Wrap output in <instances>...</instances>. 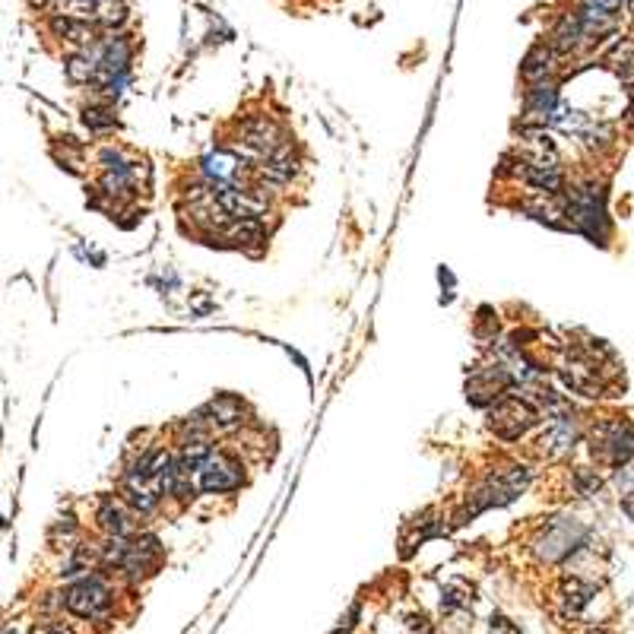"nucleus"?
I'll use <instances>...</instances> for the list:
<instances>
[{
    "instance_id": "obj_17",
    "label": "nucleus",
    "mask_w": 634,
    "mask_h": 634,
    "mask_svg": "<svg viewBox=\"0 0 634 634\" xmlns=\"http://www.w3.org/2000/svg\"><path fill=\"white\" fill-rule=\"evenodd\" d=\"M558 111V86L555 83H539V86H527L524 92V118L530 124H546L555 118Z\"/></svg>"
},
{
    "instance_id": "obj_14",
    "label": "nucleus",
    "mask_w": 634,
    "mask_h": 634,
    "mask_svg": "<svg viewBox=\"0 0 634 634\" xmlns=\"http://www.w3.org/2000/svg\"><path fill=\"white\" fill-rule=\"evenodd\" d=\"M92 524H96L99 536H121L134 539L143 533V520L130 511L118 495H99L92 505Z\"/></svg>"
},
{
    "instance_id": "obj_13",
    "label": "nucleus",
    "mask_w": 634,
    "mask_h": 634,
    "mask_svg": "<svg viewBox=\"0 0 634 634\" xmlns=\"http://www.w3.org/2000/svg\"><path fill=\"white\" fill-rule=\"evenodd\" d=\"M511 390H514V378L498 359L489 362V365H476L470 371V378H466V400L479 409H489L495 400L511 394Z\"/></svg>"
},
{
    "instance_id": "obj_26",
    "label": "nucleus",
    "mask_w": 634,
    "mask_h": 634,
    "mask_svg": "<svg viewBox=\"0 0 634 634\" xmlns=\"http://www.w3.org/2000/svg\"><path fill=\"white\" fill-rule=\"evenodd\" d=\"M622 508H625V514H628V517H634V498H625V501H622Z\"/></svg>"
},
{
    "instance_id": "obj_22",
    "label": "nucleus",
    "mask_w": 634,
    "mask_h": 634,
    "mask_svg": "<svg viewBox=\"0 0 634 634\" xmlns=\"http://www.w3.org/2000/svg\"><path fill=\"white\" fill-rule=\"evenodd\" d=\"M83 539H86V536H83V524H80V520L73 517L70 511L51 520V527H48V546H51V549L70 552L73 546H80Z\"/></svg>"
},
{
    "instance_id": "obj_12",
    "label": "nucleus",
    "mask_w": 634,
    "mask_h": 634,
    "mask_svg": "<svg viewBox=\"0 0 634 634\" xmlns=\"http://www.w3.org/2000/svg\"><path fill=\"white\" fill-rule=\"evenodd\" d=\"M584 438L581 425H577V419L571 413H558L552 416V422L533 438V454L539 460H565L574 454L577 441Z\"/></svg>"
},
{
    "instance_id": "obj_20",
    "label": "nucleus",
    "mask_w": 634,
    "mask_h": 634,
    "mask_svg": "<svg viewBox=\"0 0 634 634\" xmlns=\"http://www.w3.org/2000/svg\"><path fill=\"white\" fill-rule=\"evenodd\" d=\"M80 124L89 130L92 137H111L118 130V115H115V102H105L92 96L89 105L80 108Z\"/></svg>"
},
{
    "instance_id": "obj_8",
    "label": "nucleus",
    "mask_w": 634,
    "mask_h": 634,
    "mask_svg": "<svg viewBox=\"0 0 634 634\" xmlns=\"http://www.w3.org/2000/svg\"><path fill=\"white\" fill-rule=\"evenodd\" d=\"M305 172V156H302V146L292 140V134L279 143L267 159H260L254 165V181L264 184L270 194H283L289 191L292 184L298 181V175Z\"/></svg>"
},
{
    "instance_id": "obj_1",
    "label": "nucleus",
    "mask_w": 634,
    "mask_h": 634,
    "mask_svg": "<svg viewBox=\"0 0 634 634\" xmlns=\"http://www.w3.org/2000/svg\"><path fill=\"white\" fill-rule=\"evenodd\" d=\"M530 466L524 463H498L492 470L482 473V479L476 486L466 492V505L457 514V524H466V520H473L476 514L489 511V508H505L517 495H524L530 486Z\"/></svg>"
},
{
    "instance_id": "obj_16",
    "label": "nucleus",
    "mask_w": 634,
    "mask_h": 634,
    "mask_svg": "<svg viewBox=\"0 0 634 634\" xmlns=\"http://www.w3.org/2000/svg\"><path fill=\"white\" fill-rule=\"evenodd\" d=\"M45 26H48L51 39L64 42L67 51H89L105 35L102 29H96L92 23L77 20V16H48Z\"/></svg>"
},
{
    "instance_id": "obj_21",
    "label": "nucleus",
    "mask_w": 634,
    "mask_h": 634,
    "mask_svg": "<svg viewBox=\"0 0 634 634\" xmlns=\"http://www.w3.org/2000/svg\"><path fill=\"white\" fill-rule=\"evenodd\" d=\"M596 596V587L590 584V581H584L581 574H571V577H565L562 581V587H558V600H562V612L565 615H581L587 606H590V600Z\"/></svg>"
},
{
    "instance_id": "obj_2",
    "label": "nucleus",
    "mask_w": 634,
    "mask_h": 634,
    "mask_svg": "<svg viewBox=\"0 0 634 634\" xmlns=\"http://www.w3.org/2000/svg\"><path fill=\"white\" fill-rule=\"evenodd\" d=\"M61 612L73 615L83 622H108L111 609H115V587H111V574L92 571L86 577H77L58 590Z\"/></svg>"
},
{
    "instance_id": "obj_10",
    "label": "nucleus",
    "mask_w": 634,
    "mask_h": 634,
    "mask_svg": "<svg viewBox=\"0 0 634 634\" xmlns=\"http://www.w3.org/2000/svg\"><path fill=\"white\" fill-rule=\"evenodd\" d=\"M197 413L203 416V422L210 425V432L219 438H232V435H245L248 428L254 425L251 416V406L241 400L238 394H229V390H222L213 400L203 403Z\"/></svg>"
},
{
    "instance_id": "obj_9",
    "label": "nucleus",
    "mask_w": 634,
    "mask_h": 634,
    "mask_svg": "<svg viewBox=\"0 0 634 634\" xmlns=\"http://www.w3.org/2000/svg\"><path fill=\"white\" fill-rule=\"evenodd\" d=\"M555 371L571 394H581V397H590V400L606 394V368L596 365L593 359H587L577 346L562 349V356L555 359Z\"/></svg>"
},
{
    "instance_id": "obj_27",
    "label": "nucleus",
    "mask_w": 634,
    "mask_h": 634,
    "mask_svg": "<svg viewBox=\"0 0 634 634\" xmlns=\"http://www.w3.org/2000/svg\"><path fill=\"white\" fill-rule=\"evenodd\" d=\"M628 10H631V16H634V0H628Z\"/></svg>"
},
{
    "instance_id": "obj_15",
    "label": "nucleus",
    "mask_w": 634,
    "mask_h": 634,
    "mask_svg": "<svg viewBox=\"0 0 634 634\" xmlns=\"http://www.w3.org/2000/svg\"><path fill=\"white\" fill-rule=\"evenodd\" d=\"M213 245H226L235 251H245L251 257H260L270 245V232L264 222H257V219H238V222H229L226 232H222Z\"/></svg>"
},
{
    "instance_id": "obj_7",
    "label": "nucleus",
    "mask_w": 634,
    "mask_h": 634,
    "mask_svg": "<svg viewBox=\"0 0 634 634\" xmlns=\"http://www.w3.org/2000/svg\"><path fill=\"white\" fill-rule=\"evenodd\" d=\"M587 444L596 463L606 466V470H619L634 454V428L622 416L596 419L587 432Z\"/></svg>"
},
{
    "instance_id": "obj_6",
    "label": "nucleus",
    "mask_w": 634,
    "mask_h": 634,
    "mask_svg": "<svg viewBox=\"0 0 634 634\" xmlns=\"http://www.w3.org/2000/svg\"><path fill=\"white\" fill-rule=\"evenodd\" d=\"M248 486V460L232 447H216L210 460L197 470V489L200 495L226 498Z\"/></svg>"
},
{
    "instance_id": "obj_23",
    "label": "nucleus",
    "mask_w": 634,
    "mask_h": 634,
    "mask_svg": "<svg viewBox=\"0 0 634 634\" xmlns=\"http://www.w3.org/2000/svg\"><path fill=\"white\" fill-rule=\"evenodd\" d=\"M64 77L73 86L92 89V83H96V61H92V54L89 51H67L64 54Z\"/></svg>"
},
{
    "instance_id": "obj_19",
    "label": "nucleus",
    "mask_w": 634,
    "mask_h": 634,
    "mask_svg": "<svg viewBox=\"0 0 634 634\" xmlns=\"http://www.w3.org/2000/svg\"><path fill=\"white\" fill-rule=\"evenodd\" d=\"M558 67V54L546 45L539 42L527 51L524 64H520V80H524L527 86H539V83H552V73Z\"/></svg>"
},
{
    "instance_id": "obj_11",
    "label": "nucleus",
    "mask_w": 634,
    "mask_h": 634,
    "mask_svg": "<svg viewBox=\"0 0 634 634\" xmlns=\"http://www.w3.org/2000/svg\"><path fill=\"white\" fill-rule=\"evenodd\" d=\"M165 562V546L159 543V536L156 533H137L134 539H130V549H127V558H124V565L118 571V577H124L127 584H143L146 577H153Z\"/></svg>"
},
{
    "instance_id": "obj_24",
    "label": "nucleus",
    "mask_w": 634,
    "mask_h": 634,
    "mask_svg": "<svg viewBox=\"0 0 634 634\" xmlns=\"http://www.w3.org/2000/svg\"><path fill=\"white\" fill-rule=\"evenodd\" d=\"M29 634H77V631H73L67 622H58V619H48V622H39V625H35Z\"/></svg>"
},
{
    "instance_id": "obj_5",
    "label": "nucleus",
    "mask_w": 634,
    "mask_h": 634,
    "mask_svg": "<svg viewBox=\"0 0 634 634\" xmlns=\"http://www.w3.org/2000/svg\"><path fill=\"white\" fill-rule=\"evenodd\" d=\"M587 527L574 517H552L543 527L536 530L530 539V552L536 555V562L543 565H558L565 562L568 555L581 552L587 546Z\"/></svg>"
},
{
    "instance_id": "obj_4",
    "label": "nucleus",
    "mask_w": 634,
    "mask_h": 634,
    "mask_svg": "<svg viewBox=\"0 0 634 634\" xmlns=\"http://www.w3.org/2000/svg\"><path fill=\"white\" fill-rule=\"evenodd\" d=\"M539 422H543V413L524 397V394H505L501 400H495L489 409H486V425L489 432L505 441V444H517L524 441L533 428H539Z\"/></svg>"
},
{
    "instance_id": "obj_25",
    "label": "nucleus",
    "mask_w": 634,
    "mask_h": 634,
    "mask_svg": "<svg viewBox=\"0 0 634 634\" xmlns=\"http://www.w3.org/2000/svg\"><path fill=\"white\" fill-rule=\"evenodd\" d=\"M489 634H524V631H520L511 619H505V615H492Z\"/></svg>"
},
{
    "instance_id": "obj_3",
    "label": "nucleus",
    "mask_w": 634,
    "mask_h": 634,
    "mask_svg": "<svg viewBox=\"0 0 634 634\" xmlns=\"http://www.w3.org/2000/svg\"><path fill=\"white\" fill-rule=\"evenodd\" d=\"M289 137V130L283 121H276L267 111H248V115H238L232 124V140L226 149L238 153L245 162L257 165L260 159H267L273 149Z\"/></svg>"
},
{
    "instance_id": "obj_18",
    "label": "nucleus",
    "mask_w": 634,
    "mask_h": 634,
    "mask_svg": "<svg viewBox=\"0 0 634 634\" xmlns=\"http://www.w3.org/2000/svg\"><path fill=\"white\" fill-rule=\"evenodd\" d=\"M546 45L558 54V58H562V54H574L581 45H587V35H584L581 20H577V13H562V16H558Z\"/></svg>"
}]
</instances>
